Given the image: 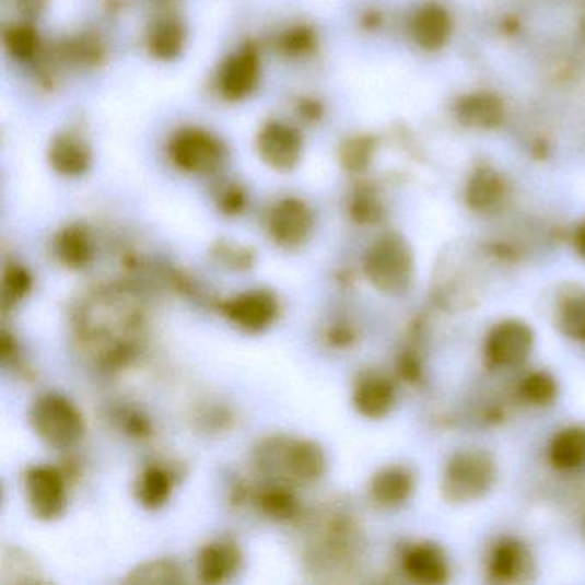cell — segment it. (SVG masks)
<instances>
[{"label": "cell", "instance_id": "5b68a950", "mask_svg": "<svg viewBox=\"0 0 585 585\" xmlns=\"http://www.w3.org/2000/svg\"><path fill=\"white\" fill-rule=\"evenodd\" d=\"M168 156L179 171L207 176L219 171L225 148L217 136L204 129L184 128L172 136Z\"/></svg>", "mask_w": 585, "mask_h": 585}, {"label": "cell", "instance_id": "d6a6232c", "mask_svg": "<svg viewBox=\"0 0 585 585\" xmlns=\"http://www.w3.org/2000/svg\"><path fill=\"white\" fill-rule=\"evenodd\" d=\"M247 196L241 186L231 184L219 196V208L227 215H237L246 207Z\"/></svg>", "mask_w": 585, "mask_h": 585}, {"label": "cell", "instance_id": "4fadbf2b", "mask_svg": "<svg viewBox=\"0 0 585 585\" xmlns=\"http://www.w3.org/2000/svg\"><path fill=\"white\" fill-rule=\"evenodd\" d=\"M402 569L410 581L424 585L445 584L451 574L445 553L431 542H421L409 548L403 554Z\"/></svg>", "mask_w": 585, "mask_h": 585}, {"label": "cell", "instance_id": "d4e9b609", "mask_svg": "<svg viewBox=\"0 0 585 585\" xmlns=\"http://www.w3.org/2000/svg\"><path fill=\"white\" fill-rule=\"evenodd\" d=\"M505 188L500 177L491 171L479 172L467 188V203L476 211H491L502 203Z\"/></svg>", "mask_w": 585, "mask_h": 585}, {"label": "cell", "instance_id": "2e32d148", "mask_svg": "<svg viewBox=\"0 0 585 585\" xmlns=\"http://www.w3.org/2000/svg\"><path fill=\"white\" fill-rule=\"evenodd\" d=\"M530 557L526 548L515 539H502L494 546L488 562L491 581L498 584H514L526 581Z\"/></svg>", "mask_w": 585, "mask_h": 585}, {"label": "cell", "instance_id": "836d02e7", "mask_svg": "<svg viewBox=\"0 0 585 585\" xmlns=\"http://www.w3.org/2000/svg\"><path fill=\"white\" fill-rule=\"evenodd\" d=\"M352 217L361 223H375L379 219V204L370 196H358L351 207Z\"/></svg>", "mask_w": 585, "mask_h": 585}, {"label": "cell", "instance_id": "e575fe53", "mask_svg": "<svg viewBox=\"0 0 585 585\" xmlns=\"http://www.w3.org/2000/svg\"><path fill=\"white\" fill-rule=\"evenodd\" d=\"M297 112L299 116L309 120V122H315V120H318L319 117L323 116L321 104L316 102V100L311 98L301 100V102H299Z\"/></svg>", "mask_w": 585, "mask_h": 585}, {"label": "cell", "instance_id": "52a82bcc", "mask_svg": "<svg viewBox=\"0 0 585 585\" xmlns=\"http://www.w3.org/2000/svg\"><path fill=\"white\" fill-rule=\"evenodd\" d=\"M24 494L30 510L40 520H56L68 506L66 478L52 466H35L24 476Z\"/></svg>", "mask_w": 585, "mask_h": 585}, {"label": "cell", "instance_id": "ffe728a7", "mask_svg": "<svg viewBox=\"0 0 585 585\" xmlns=\"http://www.w3.org/2000/svg\"><path fill=\"white\" fill-rule=\"evenodd\" d=\"M554 323L566 339L585 343V289L565 285L557 297Z\"/></svg>", "mask_w": 585, "mask_h": 585}, {"label": "cell", "instance_id": "5bb4252c", "mask_svg": "<svg viewBox=\"0 0 585 585\" xmlns=\"http://www.w3.org/2000/svg\"><path fill=\"white\" fill-rule=\"evenodd\" d=\"M48 162L65 177H81L92 167L93 156L89 144L71 132H60L48 144Z\"/></svg>", "mask_w": 585, "mask_h": 585}, {"label": "cell", "instance_id": "3957f363", "mask_svg": "<svg viewBox=\"0 0 585 585\" xmlns=\"http://www.w3.org/2000/svg\"><path fill=\"white\" fill-rule=\"evenodd\" d=\"M496 479L493 455L481 448H466L448 458L443 470L442 493L446 502L469 505L488 496Z\"/></svg>", "mask_w": 585, "mask_h": 585}, {"label": "cell", "instance_id": "ac0fdd59", "mask_svg": "<svg viewBox=\"0 0 585 585\" xmlns=\"http://www.w3.org/2000/svg\"><path fill=\"white\" fill-rule=\"evenodd\" d=\"M186 40H188V33L179 17H156L148 30V52L153 59L172 62L183 56Z\"/></svg>", "mask_w": 585, "mask_h": 585}, {"label": "cell", "instance_id": "cb8c5ba5", "mask_svg": "<svg viewBox=\"0 0 585 585\" xmlns=\"http://www.w3.org/2000/svg\"><path fill=\"white\" fill-rule=\"evenodd\" d=\"M503 116L500 100L490 95H472L458 105V117L476 128H494Z\"/></svg>", "mask_w": 585, "mask_h": 585}, {"label": "cell", "instance_id": "f1b7e54d", "mask_svg": "<svg viewBox=\"0 0 585 585\" xmlns=\"http://www.w3.org/2000/svg\"><path fill=\"white\" fill-rule=\"evenodd\" d=\"M32 273L20 265L12 264L5 267L2 279V309L16 307L32 291Z\"/></svg>", "mask_w": 585, "mask_h": 585}, {"label": "cell", "instance_id": "8fae6325", "mask_svg": "<svg viewBox=\"0 0 585 585\" xmlns=\"http://www.w3.org/2000/svg\"><path fill=\"white\" fill-rule=\"evenodd\" d=\"M220 311L234 327L247 334H259L276 323L279 316V301L271 292L256 289L229 299L222 303Z\"/></svg>", "mask_w": 585, "mask_h": 585}, {"label": "cell", "instance_id": "83f0119b", "mask_svg": "<svg viewBox=\"0 0 585 585\" xmlns=\"http://www.w3.org/2000/svg\"><path fill=\"white\" fill-rule=\"evenodd\" d=\"M258 505L265 514L277 518V520H288V518L294 517L295 512H297V500H295L294 493L282 484L264 488L259 491Z\"/></svg>", "mask_w": 585, "mask_h": 585}, {"label": "cell", "instance_id": "7402d4cb", "mask_svg": "<svg viewBox=\"0 0 585 585\" xmlns=\"http://www.w3.org/2000/svg\"><path fill=\"white\" fill-rule=\"evenodd\" d=\"M550 460L557 469L574 470L585 464V426L565 428L550 445Z\"/></svg>", "mask_w": 585, "mask_h": 585}, {"label": "cell", "instance_id": "f546056e", "mask_svg": "<svg viewBox=\"0 0 585 585\" xmlns=\"http://www.w3.org/2000/svg\"><path fill=\"white\" fill-rule=\"evenodd\" d=\"M520 395L534 406H548L558 395V385L553 376L542 371H534L520 385Z\"/></svg>", "mask_w": 585, "mask_h": 585}, {"label": "cell", "instance_id": "e0dca14e", "mask_svg": "<svg viewBox=\"0 0 585 585\" xmlns=\"http://www.w3.org/2000/svg\"><path fill=\"white\" fill-rule=\"evenodd\" d=\"M414 491V476L403 466H388L371 479V500L383 508H397Z\"/></svg>", "mask_w": 585, "mask_h": 585}, {"label": "cell", "instance_id": "30bf717a", "mask_svg": "<svg viewBox=\"0 0 585 585\" xmlns=\"http://www.w3.org/2000/svg\"><path fill=\"white\" fill-rule=\"evenodd\" d=\"M261 80V59L255 45H244L223 60L219 71V92L229 102L251 96Z\"/></svg>", "mask_w": 585, "mask_h": 585}, {"label": "cell", "instance_id": "7a4b0ae2", "mask_svg": "<svg viewBox=\"0 0 585 585\" xmlns=\"http://www.w3.org/2000/svg\"><path fill=\"white\" fill-rule=\"evenodd\" d=\"M256 463L268 476H283L291 482L311 484L327 470V455L311 440H268L259 446Z\"/></svg>", "mask_w": 585, "mask_h": 585}, {"label": "cell", "instance_id": "4dcf8cb0", "mask_svg": "<svg viewBox=\"0 0 585 585\" xmlns=\"http://www.w3.org/2000/svg\"><path fill=\"white\" fill-rule=\"evenodd\" d=\"M318 45V35L306 24L292 26L280 36L279 47L282 54L289 57H303L315 50Z\"/></svg>", "mask_w": 585, "mask_h": 585}, {"label": "cell", "instance_id": "484cf974", "mask_svg": "<svg viewBox=\"0 0 585 585\" xmlns=\"http://www.w3.org/2000/svg\"><path fill=\"white\" fill-rule=\"evenodd\" d=\"M2 40H4L9 56L17 62H30L40 50L38 33L28 23H16L8 26L2 35Z\"/></svg>", "mask_w": 585, "mask_h": 585}, {"label": "cell", "instance_id": "d6986e66", "mask_svg": "<svg viewBox=\"0 0 585 585\" xmlns=\"http://www.w3.org/2000/svg\"><path fill=\"white\" fill-rule=\"evenodd\" d=\"M54 253L60 264L72 270H83L92 264L95 255L92 235L81 223H71L56 235Z\"/></svg>", "mask_w": 585, "mask_h": 585}, {"label": "cell", "instance_id": "8992f818", "mask_svg": "<svg viewBox=\"0 0 585 585\" xmlns=\"http://www.w3.org/2000/svg\"><path fill=\"white\" fill-rule=\"evenodd\" d=\"M533 349V328L522 319H503L488 331L484 358L491 367L508 370L526 363Z\"/></svg>", "mask_w": 585, "mask_h": 585}, {"label": "cell", "instance_id": "4316f807", "mask_svg": "<svg viewBox=\"0 0 585 585\" xmlns=\"http://www.w3.org/2000/svg\"><path fill=\"white\" fill-rule=\"evenodd\" d=\"M126 584H180L184 572L180 565L172 560H152L141 563L124 578Z\"/></svg>", "mask_w": 585, "mask_h": 585}, {"label": "cell", "instance_id": "1f68e13d", "mask_svg": "<svg viewBox=\"0 0 585 585\" xmlns=\"http://www.w3.org/2000/svg\"><path fill=\"white\" fill-rule=\"evenodd\" d=\"M373 153H375V141L359 136L343 143L340 150V162L346 171L363 172L370 165Z\"/></svg>", "mask_w": 585, "mask_h": 585}, {"label": "cell", "instance_id": "7c38bea8", "mask_svg": "<svg viewBox=\"0 0 585 585\" xmlns=\"http://www.w3.org/2000/svg\"><path fill=\"white\" fill-rule=\"evenodd\" d=\"M352 403L364 418H387L395 406L394 383L378 371H366L355 382Z\"/></svg>", "mask_w": 585, "mask_h": 585}, {"label": "cell", "instance_id": "8d00e7d4", "mask_svg": "<svg viewBox=\"0 0 585 585\" xmlns=\"http://www.w3.org/2000/svg\"><path fill=\"white\" fill-rule=\"evenodd\" d=\"M574 246L577 255L585 261V220L578 225L574 234Z\"/></svg>", "mask_w": 585, "mask_h": 585}, {"label": "cell", "instance_id": "603a6c76", "mask_svg": "<svg viewBox=\"0 0 585 585\" xmlns=\"http://www.w3.org/2000/svg\"><path fill=\"white\" fill-rule=\"evenodd\" d=\"M172 494V479L162 467H148L136 484V498L148 510L162 508Z\"/></svg>", "mask_w": 585, "mask_h": 585}, {"label": "cell", "instance_id": "9c48e42d", "mask_svg": "<svg viewBox=\"0 0 585 585\" xmlns=\"http://www.w3.org/2000/svg\"><path fill=\"white\" fill-rule=\"evenodd\" d=\"M313 229L315 215L303 199H282L268 217V234L271 241L285 249L303 246L313 234Z\"/></svg>", "mask_w": 585, "mask_h": 585}, {"label": "cell", "instance_id": "ba28073f", "mask_svg": "<svg viewBox=\"0 0 585 585\" xmlns=\"http://www.w3.org/2000/svg\"><path fill=\"white\" fill-rule=\"evenodd\" d=\"M256 148L259 159L264 160L268 167L277 172H291L303 159L304 141L294 126L270 120L259 129Z\"/></svg>", "mask_w": 585, "mask_h": 585}, {"label": "cell", "instance_id": "9a60e30c", "mask_svg": "<svg viewBox=\"0 0 585 585\" xmlns=\"http://www.w3.org/2000/svg\"><path fill=\"white\" fill-rule=\"evenodd\" d=\"M241 563H243V554L235 542L217 541L204 546L198 554L196 570L204 584H222L232 575L237 574Z\"/></svg>", "mask_w": 585, "mask_h": 585}, {"label": "cell", "instance_id": "277c9868", "mask_svg": "<svg viewBox=\"0 0 585 585\" xmlns=\"http://www.w3.org/2000/svg\"><path fill=\"white\" fill-rule=\"evenodd\" d=\"M30 424L36 436L56 451L72 448L84 434L83 416L69 398L60 394L36 398L30 409Z\"/></svg>", "mask_w": 585, "mask_h": 585}, {"label": "cell", "instance_id": "6da1fadb", "mask_svg": "<svg viewBox=\"0 0 585 585\" xmlns=\"http://www.w3.org/2000/svg\"><path fill=\"white\" fill-rule=\"evenodd\" d=\"M363 268L376 291L390 297H402L414 282V253L403 235L385 232L367 247Z\"/></svg>", "mask_w": 585, "mask_h": 585}, {"label": "cell", "instance_id": "d590c367", "mask_svg": "<svg viewBox=\"0 0 585 585\" xmlns=\"http://www.w3.org/2000/svg\"><path fill=\"white\" fill-rule=\"evenodd\" d=\"M17 9L23 12L24 16H38L47 5V0H16Z\"/></svg>", "mask_w": 585, "mask_h": 585}, {"label": "cell", "instance_id": "44dd1931", "mask_svg": "<svg viewBox=\"0 0 585 585\" xmlns=\"http://www.w3.org/2000/svg\"><path fill=\"white\" fill-rule=\"evenodd\" d=\"M451 17L445 9L436 4L424 5L416 12L410 23V33L419 47L436 50L451 36Z\"/></svg>", "mask_w": 585, "mask_h": 585}]
</instances>
